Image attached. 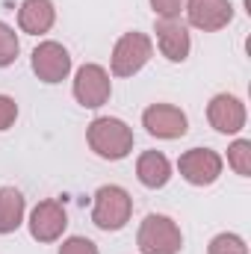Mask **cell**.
I'll return each mask as SVG.
<instances>
[{
  "mask_svg": "<svg viewBox=\"0 0 251 254\" xmlns=\"http://www.w3.org/2000/svg\"><path fill=\"white\" fill-rule=\"evenodd\" d=\"M86 139L89 148L104 160H125L133 151V130L122 119H110V116L95 119L86 130Z\"/></svg>",
  "mask_w": 251,
  "mask_h": 254,
  "instance_id": "cell-1",
  "label": "cell"
},
{
  "mask_svg": "<svg viewBox=\"0 0 251 254\" xmlns=\"http://www.w3.org/2000/svg\"><path fill=\"white\" fill-rule=\"evenodd\" d=\"M133 216V198L130 192L110 184L95 192V204H92V222L101 231H122Z\"/></svg>",
  "mask_w": 251,
  "mask_h": 254,
  "instance_id": "cell-2",
  "label": "cell"
},
{
  "mask_svg": "<svg viewBox=\"0 0 251 254\" xmlns=\"http://www.w3.org/2000/svg\"><path fill=\"white\" fill-rule=\"evenodd\" d=\"M139 252L142 254H178L184 246L181 228L169 219V216H145V222L139 225Z\"/></svg>",
  "mask_w": 251,
  "mask_h": 254,
  "instance_id": "cell-3",
  "label": "cell"
},
{
  "mask_svg": "<svg viewBox=\"0 0 251 254\" xmlns=\"http://www.w3.org/2000/svg\"><path fill=\"white\" fill-rule=\"evenodd\" d=\"M151 54H154V45H151V39L145 36V33H125L119 42H116V48H113V77H133V74H139L148 60H151Z\"/></svg>",
  "mask_w": 251,
  "mask_h": 254,
  "instance_id": "cell-4",
  "label": "cell"
},
{
  "mask_svg": "<svg viewBox=\"0 0 251 254\" xmlns=\"http://www.w3.org/2000/svg\"><path fill=\"white\" fill-rule=\"evenodd\" d=\"M113 95V83H110V74L101 68V65L89 63L83 65L74 77V98L77 104H83L86 110H98L110 101Z\"/></svg>",
  "mask_w": 251,
  "mask_h": 254,
  "instance_id": "cell-5",
  "label": "cell"
},
{
  "mask_svg": "<svg viewBox=\"0 0 251 254\" xmlns=\"http://www.w3.org/2000/svg\"><path fill=\"white\" fill-rule=\"evenodd\" d=\"M178 169H181L184 181H189L192 187H210L222 175V157L210 148H192L187 154H181Z\"/></svg>",
  "mask_w": 251,
  "mask_h": 254,
  "instance_id": "cell-6",
  "label": "cell"
},
{
  "mask_svg": "<svg viewBox=\"0 0 251 254\" xmlns=\"http://www.w3.org/2000/svg\"><path fill=\"white\" fill-rule=\"evenodd\" d=\"M142 125L157 139H181V136H187V130H189L187 113L172 107V104H151L142 113Z\"/></svg>",
  "mask_w": 251,
  "mask_h": 254,
  "instance_id": "cell-7",
  "label": "cell"
},
{
  "mask_svg": "<svg viewBox=\"0 0 251 254\" xmlns=\"http://www.w3.org/2000/svg\"><path fill=\"white\" fill-rule=\"evenodd\" d=\"M68 228V213L60 201H42L30 213V234L39 243H57Z\"/></svg>",
  "mask_w": 251,
  "mask_h": 254,
  "instance_id": "cell-8",
  "label": "cell"
},
{
  "mask_svg": "<svg viewBox=\"0 0 251 254\" xmlns=\"http://www.w3.org/2000/svg\"><path fill=\"white\" fill-rule=\"evenodd\" d=\"M33 71L42 83H63L71 74V54L60 42H42L33 51Z\"/></svg>",
  "mask_w": 251,
  "mask_h": 254,
  "instance_id": "cell-9",
  "label": "cell"
},
{
  "mask_svg": "<svg viewBox=\"0 0 251 254\" xmlns=\"http://www.w3.org/2000/svg\"><path fill=\"white\" fill-rule=\"evenodd\" d=\"M187 18L192 27L204 33H216L231 24L234 6L231 0H187Z\"/></svg>",
  "mask_w": 251,
  "mask_h": 254,
  "instance_id": "cell-10",
  "label": "cell"
},
{
  "mask_svg": "<svg viewBox=\"0 0 251 254\" xmlns=\"http://www.w3.org/2000/svg\"><path fill=\"white\" fill-rule=\"evenodd\" d=\"M207 122L219 133H240L246 127V104L234 95H216L207 107Z\"/></svg>",
  "mask_w": 251,
  "mask_h": 254,
  "instance_id": "cell-11",
  "label": "cell"
},
{
  "mask_svg": "<svg viewBox=\"0 0 251 254\" xmlns=\"http://www.w3.org/2000/svg\"><path fill=\"white\" fill-rule=\"evenodd\" d=\"M157 45H160V54L169 60V63H184L189 57V48H192V39H189V30L178 21V18H160L157 27Z\"/></svg>",
  "mask_w": 251,
  "mask_h": 254,
  "instance_id": "cell-12",
  "label": "cell"
},
{
  "mask_svg": "<svg viewBox=\"0 0 251 254\" xmlns=\"http://www.w3.org/2000/svg\"><path fill=\"white\" fill-rule=\"evenodd\" d=\"M57 21V9L51 0H24L18 9V27L30 36H42L54 27Z\"/></svg>",
  "mask_w": 251,
  "mask_h": 254,
  "instance_id": "cell-13",
  "label": "cell"
},
{
  "mask_svg": "<svg viewBox=\"0 0 251 254\" xmlns=\"http://www.w3.org/2000/svg\"><path fill=\"white\" fill-rule=\"evenodd\" d=\"M136 178L148 187V190H160L169 184L172 178V163L166 154L160 151H145L139 160H136Z\"/></svg>",
  "mask_w": 251,
  "mask_h": 254,
  "instance_id": "cell-14",
  "label": "cell"
},
{
  "mask_svg": "<svg viewBox=\"0 0 251 254\" xmlns=\"http://www.w3.org/2000/svg\"><path fill=\"white\" fill-rule=\"evenodd\" d=\"M24 195L15 187H3L0 190V234H15L24 222Z\"/></svg>",
  "mask_w": 251,
  "mask_h": 254,
  "instance_id": "cell-15",
  "label": "cell"
},
{
  "mask_svg": "<svg viewBox=\"0 0 251 254\" xmlns=\"http://www.w3.org/2000/svg\"><path fill=\"white\" fill-rule=\"evenodd\" d=\"M228 166L243 175V178H251V142L249 139H237L231 148H228Z\"/></svg>",
  "mask_w": 251,
  "mask_h": 254,
  "instance_id": "cell-16",
  "label": "cell"
},
{
  "mask_svg": "<svg viewBox=\"0 0 251 254\" xmlns=\"http://www.w3.org/2000/svg\"><path fill=\"white\" fill-rule=\"evenodd\" d=\"M207 254H249V246L237 234H219V237L210 240Z\"/></svg>",
  "mask_w": 251,
  "mask_h": 254,
  "instance_id": "cell-17",
  "label": "cell"
},
{
  "mask_svg": "<svg viewBox=\"0 0 251 254\" xmlns=\"http://www.w3.org/2000/svg\"><path fill=\"white\" fill-rule=\"evenodd\" d=\"M18 51H21V45H18L15 30L0 21V68H6V65L15 63V60H18Z\"/></svg>",
  "mask_w": 251,
  "mask_h": 254,
  "instance_id": "cell-18",
  "label": "cell"
},
{
  "mask_svg": "<svg viewBox=\"0 0 251 254\" xmlns=\"http://www.w3.org/2000/svg\"><path fill=\"white\" fill-rule=\"evenodd\" d=\"M60 254H101L98 246L86 237H68L63 246H60Z\"/></svg>",
  "mask_w": 251,
  "mask_h": 254,
  "instance_id": "cell-19",
  "label": "cell"
},
{
  "mask_svg": "<svg viewBox=\"0 0 251 254\" xmlns=\"http://www.w3.org/2000/svg\"><path fill=\"white\" fill-rule=\"evenodd\" d=\"M18 119V104L9 95H0V130H9Z\"/></svg>",
  "mask_w": 251,
  "mask_h": 254,
  "instance_id": "cell-20",
  "label": "cell"
},
{
  "mask_svg": "<svg viewBox=\"0 0 251 254\" xmlns=\"http://www.w3.org/2000/svg\"><path fill=\"white\" fill-rule=\"evenodd\" d=\"M184 6H187V0H151V9L160 18H178Z\"/></svg>",
  "mask_w": 251,
  "mask_h": 254,
  "instance_id": "cell-21",
  "label": "cell"
}]
</instances>
